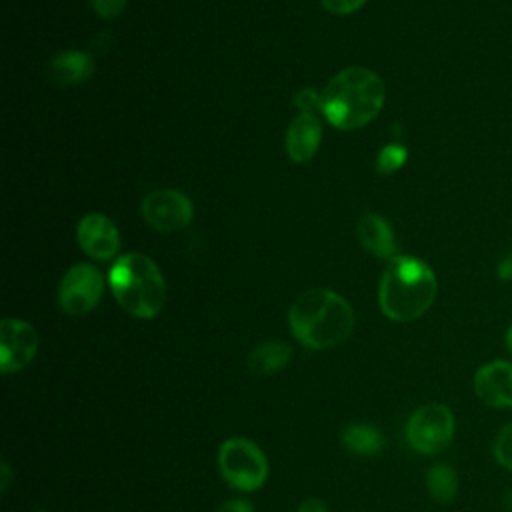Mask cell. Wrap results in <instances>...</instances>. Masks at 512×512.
<instances>
[{"label":"cell","mask_w":512,"mask_h":512,"mask_svg":"<svg viewBox=\"0 0 512 512\" xmlns=\"http://www.w3.org/2000/svg\"><path fill=\"white\" fill-rule=\"evenodd\" d=\"M292 334L308 348L322 350L344 342L354 328L352 306L336 292L314 288L300 294L288 312Z\"/></svg>","instance_id":"2"},{"label":"cell","mask_w":512,"mask_h":512,"mask_svg":"<svg viewBox=\"0 0 512 512\" xmlns=\"http://www.w3.org/2000/svg\"><path fill=\"white\" fill-rule=\"evenodd\" d=\"M406 158H408L406 146H402V144H388V146H384L380 150L378 160H376V168H378L380 174H392V172H396L398 168L404 166Z\"/></svg>","instance_id":"18"},{"label":"cell","mask_w":512,"mask_h":512,"mask_svg":"<svg viewBox=\"0 0 512 512\" xmlns=\"http://www.w3.org/2000/svg\"><path fill=\"white\" fill-rule=\"evenodd\" d=\"M78 242L92 258L108 260L120 248V234L116 224L104 214H86L78 222Z\"/></svg>","instance_id":"11"},{"label":"cell","mask_w":512,"mask_h":512,"mask_svg":"<svg viewBox=\"0 0 512 512\" xmlns=\"http://www.w3.org/2000/svg\"><path fill=\"white\" fill-rule=\"evenodd\" d=\"M474 392L492 408H512V362L482 364L474 374Z\"/></svg>","instance_id":"10"},{"label":"cell","mask_w":512,"mask_h":512,"mask_svg":"<svg viewBox=\"0 0 512 512\" xmlns=\"http://www.w3.org/2000/svg\"><path fill=\"white\" fill-rule=\"evenodd\" d=\"M492 452H494L496 462H498L502 468H506V470L512 472V422L504 424V426L498 430Z\"/></svg>","instance_id":"19"},{"label":"cell","mask_w":512,"mask_h":512,"mask_svg":"<svg viewBox=\"0 0 512 512\" xmlns=\"http://www.w3.org/2000/svg\"><path fill=\"white\" fill-rule=\"evenodd\" d=\"M48 70H50V78L58 86H74V84H80L86 78H90V74L94 70V60L86 52L68 50V52L56 54L50 60Z\"/></svg>","instance_id":"14"},{"label":"cell","mask_w":512,"mask_h":512,"mask_svg":"<svg viewBox=\"0 0 512 512\" xmlns=\"http://www.w3.org/2000/svg\"><path fill=\"white\" fill-rule=\"evenodd\" d=\"M290 356H292V348L286 342L270 340L256 346L248 354V368L254 374L268 376V374L280 372L290 362Z\"/></svg>","instance_id":"15"},{"label":"cell","mask_w":512,"mask_h":512,"mask_svg":"<svg viewBox=\"0 0 512 512\" xmlns=\"http://www.w3.org/2000/svg\"><path fill=\"white\" fill-rule=\"evenodd\" d=\"M10 478H12L10 466H8V462H2V484H0L2 492H6V490H8V486H10Z\"/></svg>","instance_id":"26"},{"label":"cell","mask_w":512,"mask_h":512,"mask_svg":"<svg viewBox=\"0 0 512 512\" xmlns=\"http://www.w3.org/2000/svg\"><path fill=\"white\" fill-rule=\"evenodd\" d=\"M322 126L314 114H298L286 130V152L294 162H308L320 144Z\"/></svg>","instance_id":"12"},{"label":"cell","mask_w":512,"mask_h":512,"mask_svg":"<svg viewBox=\"0 0 512 512\" xmlns=\"http://www.w3.org/2000/svg\"><path fill=\"white\" fill-rule=\"evenodd\" d=\"M144 220L158 232H176L192 222V202L178 190L160 188L142 200Z\"/></svg>","instance_id":"8"},{"label":"cell","mask_w":512,"mask_h":512,"mask_svg":"<svg viewBox=\"0 0 512 512\" xmlns=\"http://www.w3.org/2000/svg\"><path fill=\"white\" fill-rule=\"evenodd\" d=\"M342 444L348 452L358 456H372L382 450L384 438L382 434L368 424H352L342 432Z\"/></svg>","instance_id":"16"},{"label":"cell","mask_w":512,"mask_h":512,"mask_svg":"<svg viewBox=\"0 0 512 512\" xmlns=\"http://www.w3.org/2000/svg\"><path fill=\"white\" fill-rule=\"evenodd\" d=\"M454 414L440 402L420 406L408 420L406 438L408 444L420 454H438L454 438Z\"/></svg>","instance_id":"6"},{"label":"cell","mask_w":512,"mask_h":512,"mask_svg":"<svg viewBox=\"0 0 512 512\" xmlns=\"http://www.w3.org/2000/svg\"><path fill=\"white\" fill-rule=\"evenodd\" d=\"M426 490L436 502H450L458 492V476L450 464H434L426 472Z\"/></svg>","instance_id":"17"},{"label":"cell","mask_w":512,"mask_h":512,"mask_svg":"<svg viewBox=\"0 0 512 512\" xmlns=\"http://www.w3.org/2000/svg\"><path fill=\"white\" fill-rule=\"evenodd\" d=\"M294 106L300 114H314V110L322 108V96L312 88H304L294 96Z\"/></svg>","instance_id":"20"},{"label":"cell","mask_w":512,"mask_h":512,"mask_svg":"<svg viewBox=\"0 0 512 512\" xmlns=\"http://www.w3.org/2000/svg\"><path fill=\"white\" fill-rule=\"evenodd\" d=\"M40 512H44V510H40Z\"/></svg>","instance_id":"28"},{"label":"cell","mask_w":512,"mask_h":512,"mask_svg":"<svg viewBox=\"0 0 512 512\" xmlns=\"http://www.w3.org/2000/svg\"><path fill=\"white\" fill-rule=\"evenodd\" d=\"M320 2L332 14H350V12H356L366 0H320Z\"/></svg>","instance_id":"22"},{"label":"cell","mask_w":512,"mask_h":512,"mask_svg":"<svg viewBox=\"0 0 512 512\" xmlns=\"http://www.w3.org/2000/svg\"><path fill=\"white\" fill-rule=\"evenodd\" d=\"M298 512H328V510H326V504H324L322 500H318V498H308V500H304V502L300 504Z\"/></svg>","instance_id":"25"},{"label":"cell","mask_w":512,"mask_h":512,"mask_svg":"<svg viewBox=\"0 0 512 512\" xmlns=\"http://www.w3.org/2000/svg\"><path fill=\"white\" fill-rule=\"evenodd\" d=\"M110 286L118 304L136 318H154L166 298L160 268L144 254H126L110 270Z\"/></svg>","instance_id":"4"},{"label":"cell","mask_w":512,"mask_h":512,"mask_svg":"<svg viewBox=\"0 0 512 512\" xmlns=\"http://www.w3.org/2000/svg\"><path fill=\"white\" fill-rule=\"evenodd\" d=\"M102 292V274L92 264H76L64 274L58 286V302L66 314L82 316L100 302Z\"/></svg>","instance_id":"7"},{"label":"cell","mask_w":512,"mask_h":512,"mask_svg":"<svg viewBox=\"0 0 512 512\" xmlns=\"http://www.w3.org/2000/svg\"><path fill=\"white\" fill-rule=\"evenodd\" d=\"M38 350L36 330L18 318H4L0 324V370L12 374L22 370Z\"/></svg>","instance_id":"9"},{"label":"cell","mask_w":512,"mask_h":512,"mask_svg":"<svg viewBox=\"0 0 512 512\" xmlns=\"http://www.w3.org/2000/svg\"><path fill=\"white\" fill-rule=\"evenodd\" d=\"M496 276L502 282H512V252H508L504 258H500L496 266Z\"/></svg>","instance_id":"24"},{"label":"cell","mask_w":512,"mask_h":512,"mask_svg":"<svg viewBox=\"0 0 512 512\" xmlns=\"http://www.w3.org/2000/svg\"><path fill=\"white\" fill-rule=\"evenodd\" d=\"M504 344H506V350H508V354L512 356V324L508 326V330H506V336H504Z\"/></svg>","instance_id":"27"},{"label":"cell","mask_w":512,"mask_h":512,"mask_svg":"<svg viewBox=\"0 0 512 512\" xmlns=\"http://www.w3.org/2000/svg\"><path fill=\"white\" fill-rule=\"evenodd\" d=\"M92 6H94V12L98 16L114 18L124 10L126 0H92Z\"/></svg>","instance_id":"21"},{"label":"cell","mask_w":512,"mask_h":512,"mask_svg":"<svg viewBox=\"0 0 512 512\" xmlns=\"http://www.w3.org/2000/svg\"><path fill=\"white\" fill-rule=\"evenodd\" d=\"M384 96V82L378 74L362 66H350L328 82L322 94V112L332 126L356 130L378 116Z\"/></svg>","instance_id":"3"},{"label":"cell","mask_w":512,"mask_h":512,"mask_svg":"<svg viewBox=\"0 0 512 512\" xmlns=\"http://www.w3.org/2000/svg\"><path fill=\"white\" fill-rule=\"evenodd\" d=\"M360 244L378 258H394L396 238L390 224L378 214H364L356 228Z\"/></svg>","instance_id":"13"},{"label":"cell","mask_w":512,"mask_h":512,"mask_svg":"<svg viewBox=\"0 0 512 512\" xmlns=\"http://www.w3.org/2000/svg\"><path fill=\"white\" fill-rule=\"evenodd\" d=\"M436 292V274L424 260L394 256L380 278L378 304L390 320L412 322L432 306Z\"/></svg>","instance_id":"1"},{"label":"cell","mask_w":512,"mask_h":512,"mask_svg":"<svg viewBox=\"0 0 512 512\" xmlns=\"http://www.w3.org/2000/svg\"><path fill=\"white\" fill-rule=\"evenodd\" d=\"M218 468L228 486L244 492L258 490L268 476L266 456L246 438H228L220 446Z\"/></svg>","instance_id":"5"},{"label":"cell","mask_w":512,"mask_h":512,"mask_svg":"<svg viewBox=\"0 0 512 512\" xmlns=\"http://www.w3.org/2000/svg\"><path fill=\"white\" fill-rule=\"evenodd\" d=\"M216 512H254V508L244 498H232V500L224 502Z\"/></svg>","instance_id":"23"}]
</instances>
